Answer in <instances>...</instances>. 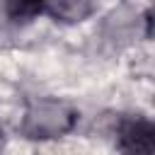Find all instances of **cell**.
<instances>
[{"label":"cell","mask_w":155,"mask_h":155,"mask_svg":"<svg viewBox=\"0 0 155 155\" xmlns=\"http://www.w3.org/2000/svg\"><path fill=\"white\" fill-rule=\"evenodd\" d=\"M75 121H78V111L68 102L53 99V97H41V99H31L27 104L19 131H22V136H27L31 140H51V138H61L68 131H73Z\"/></svg>","instance_id":"6da1fadb"},{"label":"cell","mask_w":155,"mask_h":155,"mask_svg":"<svg viewBox=\"0 0 155 155\" xmlns=\"http://www.w3.org/2000/svg\"><path fill=\"white\" fill-rule=\"evenodd\" d=\"M119 148H121V155H153L155 150L153 126L143 119L126 121L119 133Z\"/></svg>","instance_id":"7a4b0ae2"},{"label":"cell","mask_w":155,"mask_h":155,"mask_svg":"<svg viewBox=\"0 0 155 155\" xmlns=\"http://www.w3.org/2000/svg\"><path fill=\"white\" fill-rule=\"evenodd\" d=\"M44 5L61 22H82L90 17L94 0H44Z\"/></svg>","instance_id":"3957f363"},{"label":"cell","mask_w":155,"mask_h":155,"mask_svg":"<svg viewBox=\"0 0 155 155\" xmlns=\"http://www.w3.org/2000/svg\"><path fill=\"white\" fill-rule=\"evenodd\" d=\"M36 2H41V0H10V5H15V7H19V10H27V7H34Z\"/></svg>","instance_id":"277c9868"}]
</instances>
